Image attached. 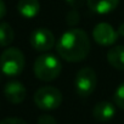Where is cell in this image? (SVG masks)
Segmentation results:
<instances>
[{"label":"cell","instance_id":"obj_19","mask_svg":"<svg viewBox=\"0 0 124 124\" xmlns=\"http://www.w3.org/2000/svg\"><path fill=\"white\" fill-rule=\"evenodd\" d=\"M5 15H6V5L4 3V0H0V20L4 18Z\"/></svg>","mask_w":124,"mask_h":124},{"label":"cell","instance_id":"obj_8","mask_svg":"<svg viewBox=\"0 0 124 124\" xmlns=\"http://www.w3.org/2000/svg\"><path fill=\"white\" fill-rule=\"evenodd\" d=\"M4 96L10 103L18 105V103L23 102L27 96L26 86L18 80H10L5 84Z\"/></svg>","mask_w":124,"mask_h":124},{"label":"cell","instance_id":"obj_9","mask_svg":"<svg viewBox=\"0 0 124 124\" xmlns=\"http://www.w3.org/2000/svg\"><path fill=\"white\" fill-rule=\"evenodd\" d=\"M114 116H116V107L113 103L108 101H101L96 103L93 108V117L100 123H106L111 120Z\"/></svg>","mask_w":124,"mask_h":124},{"label":"cell","instance_id":"obj_13","mask_svg":"<svg viewBox=\"0 0 124 124\" xmlns=\"http://www.w3.org/2000/svg\"><path fill=\"white\" fill-rule=\"evenodd\" d=\"M15 38V32L8 22L0 23V46H9Z\"/></svg>","mask_w":124,"mask_h":124},{"label":"cell","instance_id":"obj_17","mask_svg":"<svg viewBox=\"0 0 124 124\" xmlns=\"http://www.w3.org/2000/svg\"><path fill=\"white\" fill-rule=\"evenodd\" d=\"M0 124H27V123L21 118L10 117V118H5L3 120H0Z\"/></svg>","mask_w":124,"mask_h":124},{"label":"cell","instance_id":"obj_20","mask_svg":"<svg viewBox=\"0 0 124 124\" xmlns=\"http://www.w3.org/2000/svg\"><path fill=\"white\" fill-rule=\"evenodd\" d=\"M117 32H118V35H119V37H123V38H124V22L119 24Z\"/></svg>","mask_w":124,"mask_h":124},{"label":"cell","instance_id":"obj_18","mask_svg":"<svg viewBox=\"0 0 124 124\" xmlns=\"http://www.w3.org/2000/svg\"><path fill=\"white\" fill-rule=\"evenodd\" d=\"M66 3L72 8V9H76V10H78V9H80L83 5H84V3H85V0H66Z\"/></svg>","mask_w":124,"mask_h":124},{"label":"cell","instance_id":"obj_2","mask_svg":"<svg viewBox=\"0 0 124 124\" xmlns=\"http://www.w3.org/2000/svg\"><path fill=\"white\" fill-rule=\"evenodd\" d=\"M61 62L60 60L51 54L40 55L33 66L35 77L41 82H52L61 73Z\"/></svg>","mask_w":124,"mask_h":124},{"label":"cell","instance_id":"obj_10","mask_svg":"<svg viewBox=\"0 0 124 124\" xmlns=\"http://www.w3.org/2000/svg\"><path fill=\"white\" fill-rule=\"evenodd\" d=\"M89 9L99 15H106L117 9L119 0H86Z\"/></svg>","mask_w":124,"mask_h":124},{"label":"cell","instance_id":"obj_14","mask_svg":"<svg viewBox=\"0 0 124 124\" xmlns=\"http://www.w3.org/2000/svg\"><path fill=\"white\" fill-rule=\"evenodd\" d=\"M113 100H114V103L119 108L124 109V82L116 89L113 94Z\"/></svg>","mask_w":124,"mask_h":124},{"label":"cell","instance_id":"obj_16","mask_svg":"<svg viewBox=\"0 0 124 124\" xmlns=\"http://www.w3.org/2000/svg\"><path fill=\"white\" fill-rule=\"evenodd\" d=\"M37 124H57V122L50 114H41V116H39Z\"/></svg>","mask_w":124,"mask_h":124},{"label":"cell","instance_id":"obj_15","mask_svg":"<svg viewBox=\"0 0 124 124\" xmlns=\"http://www.w3.org/2000/svg\"><path fill=\"white\" fill-rule=\"evenodd\" d=\"M66 22L68 26L73 27L76 26L78 22H79V14H78V10L76 9H72L71 11H68L67 16H66Z\"/></svg>","mask_w":124,"mask_h":124},{"label":"cell","instance_id":"obj_6","mask_svg":"<svg viewBox=\"0 0 124 124\" xmlns=\"http://www.w3.org/2000/svg\"><path fill=\"white\" fill-rule=\"evenodd\" d=\"M55 35L47 28H37L31 33L29 43L32 47L37 51L45 52L54 47L55 45Z\"/></svg>","mask_w":124,"mask_h":124},{"label":"cell","instance_id":"obj_7","mask_svg":"<svg viewBox=\"0 0 124 124\" xmlns=\"http://www.w3.org/2000/svg\"><path fill=\"white\" fill-rule=\"evenodd\" d=\"M118 32L106 22L97 23L93 29V39L102 46H111L118 40Z\"/></svg>","mask_w":124,"mask_h":124},{"label":"cell","instance_id":"obj_11","mask_svg":"<svg viewBox=\"0 0 124 124\" xmlns=\"http://www.w3.org/2000/svg\"><path fill=\"white\" fill-rule=\"evenodd\" d=\"M108 63L119 71H124V45H117L107 51Z\"/></svg>","mask_w":124,"mask_h":124},{"label":"cell","instance_id":"obj_3","mask_svg":"<svg viewBox=\"0 0 124 124\" xmlns=\"http://www.w3.org/2000/svg\"><path fill=\"white\" fill-rule=\"evenodd\" d=\"M26 66L23 52L17 47L5 49L0 55V71L8 77H16L22 73Z\"/></svg>","mask_w":124,"mask_h":124},{"label":"cell","instance_id":"obj_12","mask_svg":"<svg viewBox=\"0 0 124 124\" xmlns=\"http://www.w3.org/2000/svg\"><path fill=\"white\" fill-rule=\"evenodd\" d=\"M17 10L24 18H33L40 11V4L38 0H20Z\"/></svg>","mask_w":124,"mask_h":124},{"label":"cell","instance_id":"obj_1","mask_svg":"<svg viewBox=\"0 0 124 124\" xmlns=\"http://www.w3.org/2000/svg\"><path fill=\"white\" fill-rule=\"evenodd\" d=\"M57 54L67 62H80L90 52V40L85 31L71 28L62 34L56 44Z\"/></svg>","mask_w":124,"mask_h":124},{"label":"cell","instance_id":"obj_4","mask_svg":"<svg viewBox=\"0 0 124 124\" xmlns=\"http://www.w3.org/2000/svg\"><path fill=\"white\" fill-rule=\"evenodd\" d=\"M33 100L38 108L52 111L60 107L62 102V94L55 86H41L34 93Z\"/></svg>","mask_w":124,"mask_h":124},{"label":"cell","instance_id":"obj_5","mask_svg":"<svg viewBox=\"0 0 124 124\" xmlns=\"http://www.w3.org/2000/svg\"><path fill=\"white\" fill-rule=\"evenodd\" d=\"M96 84H97L96 72L91 67H83L77 72L74 79V88L76 93L80 97H89L94 93Z\"/></svg>","mask_w":124,"mask_h":124}]
</instances>
